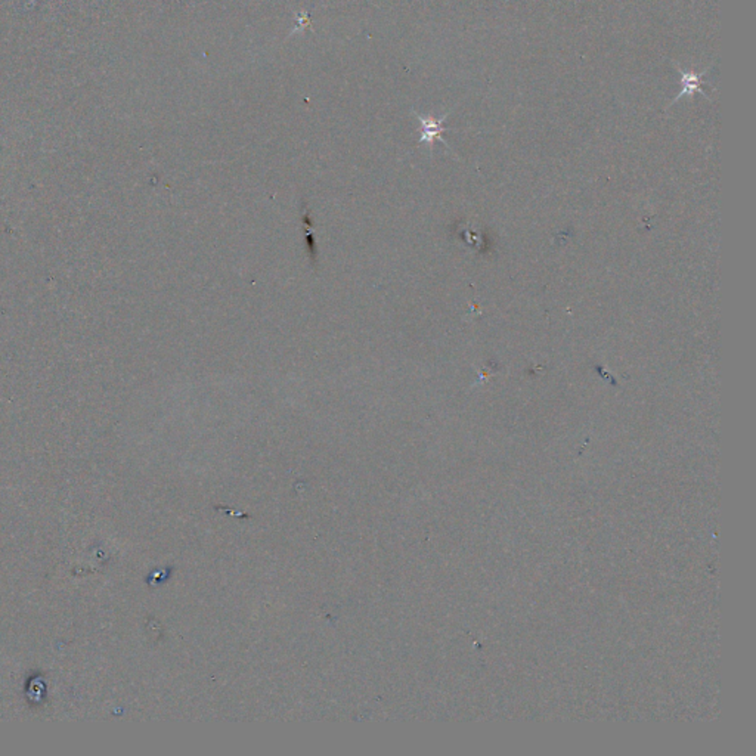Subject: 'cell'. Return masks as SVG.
I'll use <instances>...</instances> for the list:
<instances>
[{
	"instance_id": "1",
	"label": "cell",
	"mask_w": 756,
	"mask_h": 756,
	"mask_svg": "<svg viewBox=\"0 0 756 756\" xmlns=\"http://www.w3.org/2000/svg\"><path fill=\"white\" fill-rule=\"evenodd\" d=\"M672 62H674V61H672ZM674 66L677 67V70H678L680 74H681V86H682V89H681V92H680V95H677V96L672 99L671 104L680 101V99L684 98V96H685L688 101H693V96H695L696 92H699V94H702L705 98L710 99L709 95H706V92L702 89V84H703L702 77L706 74V71L709 70V67L705 69L703 71H700V73L697 74V73H690L688 70L681 69L677 62H674Z\"/></svg>"
},
{
	"instance_id": "2",
	"label": "cell",
	"mask_w": 756,
	"mask_h": 756,
	"mask_svg": "<svg viewBox=\"0 0 756 756\" xmlns=\"http://www.w3.org/2000/svg\"><path fill=\"white\" fill-rule=\"evenodd\" d=\"M421 124V142L423 143H427L428 146H433V142L436 139H439L440 142L446 143L442 138V133L445 132V127H443V121L445 119L448 117L449 113L443 114L440 119H433V117H424V116H420L417 113H414Z\"/></svg>"
},
{
	"instance_id": "3",
	"label": "cell",
	"mask_w": 756,
	"mask_h": 756,
	"mask_svg": "<svg viewBox=\"0 0 756 756\" xmlns=\"http://www.w3.org/2000/svg\"><path fill=\"white\" fill-rule=\"evenodd\" d=\"M301 223H303V231H305L303 235H305V240L308 244V251L311 256L312 265L316 266L318 265V244L315 238V225H313V219L311 216V208L306 206V203H303V207H301Z\"/></svg>"
}]
</instances>
